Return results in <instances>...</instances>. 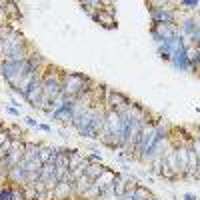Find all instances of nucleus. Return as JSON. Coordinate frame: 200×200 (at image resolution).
<instances>
[{"label": "nucleus", "mask_w": 200, "mask_h": 200, "mask_svg": "<svg viewBox=\"0 0 200 200\" xmlns=\"http://www.w3.org/2000/svg\"><path fill=\"white\" fill-rule=\"evenodd\" d=\"M0 200H10V194H8V192H2V194H0Z\"/></svg>", "instance_id": "1"}]
</instances>
